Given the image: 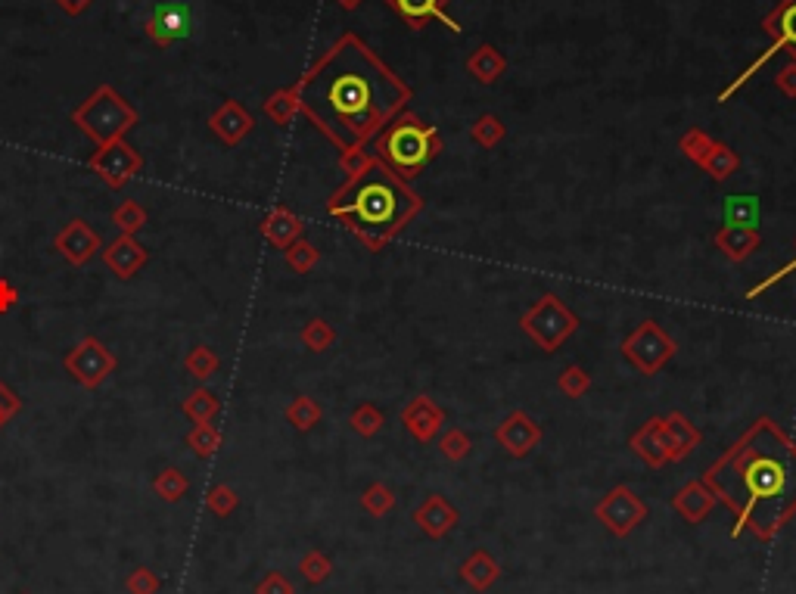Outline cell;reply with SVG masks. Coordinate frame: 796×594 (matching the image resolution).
Returning <instances> with one entry per match:
<instances>
[{
    "instance_id": "cell-52",
    "label": "cell",
    "mask_w": 796,
    "mask_h": 594,
    "mask_svg": "<svg viewBox=\"0 0 796 594\" xmlns=\"http://www.w3.org/2000/svg\"><path fill=\"white\" fill-rule=\"evenodd\" d=\"M56 4H60L69 16H78V13L88 10V7L94 4V0H56Z\"/></svg>"
},
{
    "instance_id": "cell-36",
    "label": "cell",
    "mask_w": 796,
    "mask_h": 594,
    "mask_svg": "<svg viewBox=\"0 0 796 594\" xmlns=\"http://www.w3.org/2000/svg\"><path fill=\"white\" fill-rule=\"evenodd\" d=\"M299 573H302V579H305L308 585H321V582H327L330 573H333V560H330L324 551L311 548V551H305L302 560H299Z\"/></svg>"
},
{
    "instance_id": "cell-7",
    "label": "cell",
    "mask_w": 796,
    "mask_h": 594,
    "mask_svg": "<svg viewBox=\"0 0 796 594\" xmlns=\"http://www.w3.org/2000/svg\"><path fill=\"white\" fill-rule=\"evenodd\" d=\"M520 327L542 352H554L576 333L579 318L557 296H542L520 318Z\"/></svg>"
},
{
    "instance_id": "cell-41",
    "label": "cell",
    "mask_w": 796,
    "mask_h": 594,
    "mask_svg": "<svg viewBox=\"0 0 796 594\" xmlns=\"http://www.w3.org/2000/svg\"><path fill=\"white\" fill-rule=\"evenodd\" d=\"M349 423H352V430H355L358 436L371 439V436H377V433L383 430V423H386V420H383L380 408H374L371 402H364V405H358V408L352 411Z\"/></svg>"
},
{
    "instance_id": "cell-29",
    "label": "cell",
    "mask_w": 796,
    "mask_h": 594,
    "mask_svg": "<svg viewBox=\"0 0 796 594\" xmlns=\"http://www.w3.org/2000/svg\"><path fill=\"white\" fill-rule=\"evenodd\" d=\"M218 367H221V358H218L215 349L206 346V343L193 346V349L184 355V371H187L193 380H199V383H206L209 377H215V374H218Z\"/></svg>"
},
{
    "instance_id": "cell-34",
    "label": "cell",
    "mask_w": 796,
    "mask_h": 594,
    "mask_svg": "<svg viewBox=\"0 0 796 594\" xmlns=\"http://www.w3.org/2000/svg\"><path fill=\"white\" fill-rule=\"evenodd\" d=\"M321 417H324V411H321V405L315 399H311V395H296V399L287 405V420L293 423L299 433L315 430L321 423Z\"/></svg>"
},
{
    "instance_id": "cell-1",
    "label": "cell",
    "mask_w": 796,
    "mask_h": 594,
    "mask_svg": "<svg viewBox=\"0 0 796 594\" xmlns=\"http://www.w3.org/2000/svg\"><path fill=\"white\" fill-rule=\"evenodd\" d=\"M302 112L343 153L364 150L411 100V88L346 32L296 84Z\"/></svg>"
},
{
    "instance_id": "cell-40",
    "label": "cell",
    "mask_w": 796,
    "mask_h": 594,
    "mask_svg": "<svg viewBox=\"0 0 796 594\" xmlns=\"http://www.w3.org/2000/svg\"><path fill=\"white\" fill-rule=\"evenodd\" d=\"M361 507L371 517H386L392 507H395V492L386 486V483H371L361 495Z\"/></svg>"
},
{
    "instance_id": "cell-16",
    "label": "cell",
    "mask_w": 796,
    "mask_h": 594,
    "mask_svg": "<svg viewBox=\"0 0 796 594\" xmlns=\"http://www.w3.org/2000/svg\"><path fill=\"white\" fill-rule=\"evenodd\" d=\"M209 128L224 147H237L240 140L255 128V119H252V112H246L237 100H224L209 116Z\"/></svg>"
},
{
    "instance_id": "cell-26",
    "label": "cell",
    "mask_w": 796,
    "mask_h": 594,
    "mask_svg": "<svg viewBox=\"0 0 796 594\" xmlns=\"http://www.w3.org/2000/svg\"><path fill=\"white\" fill-rule=\"evenodd\" d=\"M507 69L504 53L495 44H479L470 56H467V72L479 81V84H495Z\"/></svg>"
},
{
    "instance_id": "cell-9",
    "label": "cell",
    "mask_w": 796,
    "mask_h": 594,
    "mask_svg": "<svg viewBox=\"0 0 796 594\" xmlns=\"http://www.w3.org/2000/svg\"><path fill=\"white\" fill-rule=\"evenodd\" d=\"M622 355H625V361H629L632 367H638L644 377H653L675 355V343H672V336L657 321H644L622 343Z\"/></svg>"
},
{
    "instance_id": "cell-18",
    "label": "cell",
    "mask_w": 796,
    "mask_h": 594,
    "mask_svg": "<svg viewBox=\"0 0 796 594\" xmlns=\"http://www.w3.org/2000/svg\"><path fill=\"white\" fill-rule=\"evenodd\" d=\"M461 514L448 504L445 495H426L423 504L414 511V523L423 529V535L430 539H445V535L458 526Z\"/></svg>"
},
{
    "instance_id": "cell-3",
    "label": "cell",
    "mask_w": 796,
    "mask_h": 594,
    "mask_svg": "<svg viewBox=\"0 0 796 594\" xmlns=\"http://www.w3.org/2000/svg\"><path fill=\"white\" fill-rule=\"evenodd\" d=\"M343 165L349 181L330 196L327 212L343 221L367 249L377 252L405 228L423 203L374 153H343Z\"/></svg>"
},
{
    "instance_id": "cell-13",
    "label": "cell",
    "mask_w": 796,
    "mask_h": 594,
    "mask_svg": "<svg viewBox=\"0 0 796 594\" xmlns=\"http://www.w3.org/2000/svg\"><path fill=\"white\" fill-rule=\"evenodd\" d=\"M495 439L510 458H526L529 451L542 442V430H538V423L526 411H514L498 423Z\"/></svg>"
},
{
    "instance_id": "cell-4",
    "label": "cell",
    "mask_w": 796,
    "mask_h": 594,
    "mask_svg": "<svg viewBox=\"0 0 796 594\" xmlns=\"http://www.w3.org/2000/svg\"><path fill=\"white\" fill-rule=\"evenodd\" d=\"M442 150V137L433 125H423L414 112L395 116L377 137H374V156L392 168L398 178H417Z\"/></svg>"
},
{
    "instance_id": "cell-33",
    "label": "cell",
    "mask_w": 796,
    "mask_h": 594,
    "mask_svg": "<svg viewBox=\"0 0 796 594\" xmlns=\"http://www.w3.org/2000/svg\"><path fill=\"white\" fill-rule=\"evenodd\" d=\"M737 165H741V159H737V153H734L728 144H722V140H716L713 150H709L706 159L700 162L703 172H709L716 181H725L728 175H734V172H737Z\"/></svg>"
},
{
    "instance_id": "cell-6",
    "label": "cell",
    "mask_w": 796,
    "mask_h": 594,
    "mask_svg": "<svg viewBox=\"0 0 796 594\" xmlns=\"http://www.w3.org/2000/svg\"><path fill=\"white\" fill-rule=\"evenodd\" d=\"M762 28H765V35L772 38V47L765 50V53H759L756 60H753L741 75H737V78L728 84V88L716 97L719 103H728L731 94H734V91H741L744 84H747V81H750L765 63H769L775 53L787 50V53H790V63H796V0H778V7L762 19Z\"/></svg>"
},
{
    "instance_id": "cell-42",
    "label": "cell",
    "mask_w": 796,
    "mask_h": 594,
    "mask_svg": "<svg viewBox=\"0 0 796 594\" xmlns=\"http://www.w3.org/2000/svg\"><path fill=\"white\" fill-rule=\"evenodd\" d=\"M206 507H209V511H212L218 520H224V517H231V514L237 511V507H240V495H237V489L218 483V486H212V489L206 492Z\"/></svg>"
},
{
    "instance_id": "cell-28",
    "label": "cell",
    "mask_w": 796,
    "mask_h": 594,
    "mask_svg": "<svg viewBox=\"0 0 796 594\" xmlns=\"http://www.w3.org/2000/svg\"><path fill=\"white\" fill-rule=\"evenodd\" d=\"M153 492L165 501V504H175L181 501L187 492H190V479L184 470L178 467H162L156 476H153Z\"/></svg>"
},
{
    "instance_id": "cell-12",
    "label": "cell",
    "mask_w": 796,
    "mask_h": 594,
    "mask_svg": "<svg viewBox=\"0 0 796 594\" xmlns=\"http://www.w3.org/2000/svg\"><path fill=\"white\" fill-rule=\"evenodd\" d=\"M53 249L60 252L69 265L81 268V265H88L94 256H100L103 237H100V231H94V224L88 218H72V221L63 224L60 231H56Z\"/></svg>"
},
{
    "instance_id": "cell-5",
    "label": "cell",
    "mask_w": 796,
    "mask_h": 594,
    "mask_svg": "<svg viewBox=\"0 0 796 594\" xmlns=\"http://www.w3.org/2000/svg\"><path fill=\"white\" fill-rule=\"evenodd\" d=\"M72 122L88 134L97 147H106L112 140H122L137 125V109L125 103L109 84H103L100 91H94L72 112Z\"/></svg>"
},
{
    "instance_id": "cell-47",
    "label": "cell",
    "mask_w": 796,
    "mask_h": 594,
    "mask_svg": "<svg viewBox=\"0 0 796 594\" xmlns=\"http://www.w3.org/2000/svg\"><path fill=\"white\" fill-rule=\"evenodd\" d=\"M252 594H296V588H293V582L283 576V573L271 570V573H265L259 582H255Z\"/></svg>"
},
{
    "instance_id": "cell-53",
    "label": "cell",
    "mask_w": 796,
    "mask_h": 594,
    "mask_svg": "<svg viewBox=\"0 0 796 594\" xmlns=\"http://www.w3.org/2000/svg\"><path fill=\"white\" fill-rule=\"evenodd\" d=\"M336 4L343 7V10H358V7H361V0H336Z\"/></svg>"
},
{
    "instance_id": "cell-15",
    "label": "cell",
    "mask_w": 796,
    "mask_h": 594,
    "mask_svg": "<svg viewBox=\"0 0 796 594\" xmlns=\"http://www.w3.org/2000/svg\"><path fill=\"white\" fill-rule=\"evenodd\" d=\"M147 259H150V249L140 243L137 237H128V234H119L103 249L106 268L116 274L119 280H131L140 268L147 265Z\"/></svg>"
},
{
    "instance_id": "cell-30",
    "label": "cell",
    "mask_w": 796,
    "mask_h": 594,
    "mask_svg": "<svg viewBox=\"0 0 796 594\" xmlns=\"http://www.w3.org/2000/svg\"><path fill=\"white\" fill-rule=\"evenodd\" d=\"M147 209L140 206L137 200H122L116 209H112V224H116V231L119 234H128V237H137L140 231L147 228Z\"/></svg>"
},
{
    "instance_id": "cell-21",
    "label": "cell",
    "mask_w": 796,
    "mask_h": 594,
    "mask_svg": "<svg viewBox=\"0 0 796 594\" xmlns=\"http://www.w3.org/2000/svg\"><path fill=\"white\" fill-rule=\"evenodd\" d=\"M716 504H719L716 495L709 492V486L703 483V479H697V483H688L685 489H678L675 498H672L675 514H678V517H685V523H694V526L703 523Z\"/></svg>"
},
{
    "instance_id": "cell-27",
    "label": "cell",
    "mask_w": 796,
    "mask_h": 594,
    "mask_svg": "<svg viewBox=\"0 0 796 594\" xmlns=\"http://www.w3.org/2000/svg\"><path fill=\"white\" fill-rule=\"evenodd\" d=\"M181 411H184V417H187L190 423H212L215 414L221 411V399H218V395H215L212 389L196 386V389L187 395V399L181 402Z\"/></svg>"
},
{
    "instance_id": "cell-49",
    "label": "cell",
    "mask_w": 796,
    "mask_h": 594,
    "mask_svg": "<svg viewBox=\"0 0 796 594\" xmlns=\"http://www.w3.org/2000/svg\"><path fill=\"white\" fill-rule=\"evenodd\" d=\"M16 305H19V290L13 287V280L0 277V315H10Z\"/></svg>"
},
{
    "instance_id": "cell-37",
    "label": "cell",
    "mask_w": 796,
    "mask_h": 594,
    "mask_svg": "<svg viewBox=\"0 0 796 594\" xmlns=\"http://www.w3.org/2000/svg\"><path fill=\"white\" fill-rule=\"evenodd\" d=\"M299 339H302V346H305L308 352H327V349L336 343V330H333L324 318H311V321L302 327Z\"/></svg>"
},
{
    "instance_id": "cell-35",
    "label": "cell",
    "mask_w": 796,
    "mask_h": 594,
    "mask_svg": "<svg viewBox=\"0 0 796 594\" xmlns=\"http://www.w3.org/2000/svg\"><path fill=\"white\" fill-rule=\"evenodd\" d=\"M756 221H759L756 196H728L725 200V224H734V228H756Z\"/></svg>"
},
{
    "instance_id": "cell-54",
    "label": "cell",
    "mask_w": 796,
    "mask_h": 594,
    "mask_svg": "<svg viewBox=\"0 0 796 594\" xmlns=\"http://www.w3.org/2000/svg\"><path fill=\"white\" fill-rule=\"evenodd\" d=\"M22 594H28V591H22Z\"/></svg>"
},
{
    "instance_id": "cell-39",
    "label": "cell",
    "mask_w": 796,
    "mask_h": 594,
    "mask_svg": "<svg viewBox=\"0 0 796 594\" xmlns=\"http://www.w3.org/2000/svg\"><path fill=\"white\" fill-rule=\"evenodd\" d=\"M470 137H473V144H479V147L492 150V147H498L501 140H504V125H501V119H498V116H492V112H486V116H479V119L473 122V128H470Z\"/></svg>"
},
{
    "instance_id": "cell-48",
    "label": "cell",
    "mask_w": 796,
    "mask_h": 594,
    "mask_svg": "<svg viewBox=\"0 0 796 594\" xmlns=\"http://www.w3.org/2000/svg\"><path fill=\"white\" fill-rule=\"evenodd\" d=\"M19 411H22V399H19V395H16L4 380H0V427H7V423H10Z\"/></svg>"
},
{
    "instance_id": "cell-24",
    "label": "cell",
    "mask_w": 796,
    "mask_h": 594,
    "mask_svg": "<svg viewBox=\"0 0 796 594\" xmlns=\"http://www.w3.org/2000/svg\"><path fill=\"white\" fill-rule=\"evenodd\" d=\"M461 579H464L473 591H489V588L501 579V567H498V560H495L486 548H476V551H470V557L461 563Z\"/></svg>"
},
{
    "instance_id": "cell-44",
    "label": "cell",
    "mask_w": 796,
    "mask_h": 594,
    "mask_svg": "<svg viewBox=\"0 0 796 594\" xmlns=\"http://www.w3.org/2000/svg\"><path fill=\"white\" fill-rule=\"evenodd\" d=\"M125 588H128V594H159L162 579L150 567H134L125 579Z\"/></svg>"
},
{
    "instance_id": "cell-8",
    "label": "cell",
    "mask_w": 796,
    "mask_h": 594,
    "mask_svg": "<svg viewBox=\"0 0 796 594\" xmlns=\"http://www.w3.org/2000/svg\"><path fill=\"white\" fill-rule=\"evenodd\" d=\"M63 367H66V374L84 386V389H100L112 374H116V355H112V349L103 343V339L97 336H81L78 343L66 352L63 358Z\"/></svg>"
},
{
    "instance_id": "cell-46",
    "label": "cell",
    "mask_w": 796,
    "mask_h": 594,
    "mask_svg": "<svg viewBox=\"0 0 796 594\" xmlns=\"http://www.w3.org/2000/svg\"><path fill=\"white\" fill-rule=\"evenodd\" d=\"M557 386H560V392L570 395V399H579V395H585V389L591 386V377L582 371V367L570 364V367H566V371L560 374Z\"/></svg>"
},
{
    "instance_id": "cell-50",
    "label": "cell",
    "mask_w": 796,
    "mask_h": 594,
    "mask_svg": "<svg viewBox=\"0 0 796 594\" xmlns=\"http://www.w3.org/2000/svg\"><path fill=\"white\" fill-rule=\"evenodd\" d=\"M775 88L784 97H796V63H787L778 75H775Z\"/></svg>"
},
{
    "instance_id": "cell-43",
    "label": "cell",
    "mask_w": 796,
    "mask_h": 594,
    "mask_svg": "<svg viewBox=\"0 0 796 594\" xmlns=\"http://www.w3.org/2000/svg\"><path fill=\"white\" fill-rule=\"evenodd\" d=\"M713 144H716V140H713V137H709L706 131H700V128L688 131L685 137H681V140H678V147H681V153H685V156H688L691 162H697V165H700V162L706 159V153H709V150H713Z\"/></svg>"
},
{
    "instance_id": "cell-2",
    "label": "cell",
    "mask_w": 796,
    "mask_h": 594,
    "mask_svg": "<svg viewBox=\"0 0 796 594\" xmlns=\"http://www.w3.org/2000/svg\"><path fill=\"white\" fill-rule=\"evenodd\" d=\"M703 483L734 514L731 539L750 532L772 542L796 514V442L772 417H759L703 473Z\"/></svg>"
},
{
    "instance_id": "cell-23",
    "label": "cell",
    "mask_w": 796,
    "mask_h": 594,
    "mask_svg": "<svg viewBox=\"0 0 796 594\" xmlns=\"http://www.w3.org/2000/svg\"><path fill=\"white\" fill-rule=\"evenodd\" d=\"M632 451L638 458H644V464L650 467H663L669 464L666 448H663V417H650L644 427L632 436Z\"/></svg>"
},
{
    "instance_id": "cell-38",
    "label": "cell",
    "mask_w": 796,
    "mask_h": 594,
    "mask_svg": "<svg viewBox=\"0 0 796 594\" xmlns=\"http://www.w3.org/2000/svg\"><path fill=\"white\" fill-rule=\"evenodd\" d=\"M283 259H287V265H290L296 274H308L311 268L318 265L321 252H318V246H315V243H308L305 237H299L293 246L283 249Z\"/></svg>"
},
{
    "instance_id": "cell-22",
    "label": "cell",
    "mask_w": 796,
    "mask_h": 594,
    "mask_svg": "<svg viewBox=\"0 0 796 594\" xmlns=\"http://www.w3.org/2000/svg\"><path fill=\"white\" fill-rule=\"evenodd\" d=\"M262 237L271 243V246H277V249H287V246H293L299 237H302V218L296 215V212H290L287 206H277V209H271L265 218H262Z\"/></svg>"
},
{
    "instance_id": "cell-51",
    "label": "cell",
    "mask_w": 796,
    "mask_h": 594,
    "mask_svg": "<svg viewBox=\"0 0 796 594\" xmlns=\"http://www.w3.org/2000/svg\"><path fill=\"white\" fill-rule=\"evenodd\" d=\"M793 271H796V259H793V262H787L784 268H778V271H775V274H772L769 280H762V284H756V287H753V290L747 293V299H756L759 293H765V290H772V287L778 284V280H784V277H787V274H793Z\"/></svg>"
},
{
    "instance_id": "cell-20",
    "label": "cell",
    "mask_w": 796,
    "mask_h": 594,
    "mask_svg": "<svg viewBox=\"0 0 796 594\" xmlns=\"http://www.w3.org/2000/svg\"><path fill=\"white\" fill-rule=\"evenodd\" d=\"M700 445V430L685 417V414H669L663 417V448L669 461H681L688 458L691 451Z\"/></svg>"
},
{
    "instance_id": "cell-25",
    "label": "cell",
    "mask_w": 796,
    "mask_h": 594,
    "mask_svg": "<svg viewBox=\"0 0 796 594\" xmlns=\"http://www.w3.org/2000/svg\"><path fill=\"white\" fill-rule=\"evenodd\" d=\"M713 240H716V246L725 252V256L734 259V262L750 259L753 252L759 249V243H762V237H759L756 228H734V224H725V228H719Z\"/></svg>"
},
{
    "instance_id": "cell-45",
    "label": "cell",
    "mask_w": 796,
    "mask_h": 594,
    "mask_svg": "<svg viewBox=\"0 0 796 594\" xmlns=\"http://www.w3.org/2000/svg\"><path fill=\"white\" fill-rule=\"evenodd\" d=\"M470 448H473V442H470V436L461 433V430H448V433L439 439V451H442V455H445L448 461H464V458L470 455Z\"/></svg>"
},
{
    "instance_id": "cell-14",
    "label": "cell",
    "mask_w": 796,
    "mask_h": 594,
    "mask_svg": "<svg viewBox=\"0 0 796 594\" xmlns=\"http://www.w3.org/2000/svg\"><path fill=\"white\" fill-rule=\"evenodd\" d=\"M190 32H193V16L187 4H172L168 0V4H159L147 19V35L162 47L187 38Z\"/></svg>"
},
{
    "instance_id": "cell-11",
    "label": "cell",
    "mask_w": 796,
    "mask_h": 594,
    "mask_svg": "<svg viewBox=\"0 0 796 594\" xmlns=\"http://www.w3.org/2000/svg\"><path fill=\"white\" fill-rule=\"evenodd\" d=\"M88 168L91 172L112 190H119L125 187L140 168H144V159H140V153L128 144V140H112V144L100 147L91 159H88Z\"/></svg>"
},
{
    "instance_id": "cell-10",
    "label": "cell",
    "mask_w": 796,
    "mask_h": 594,
    "mask_svg": "<svg viewBox=\"0 0 796 594\" xmlns=\"http://www.w3.org/2000/svg\"><path fill=\"white\" fill-rule=\"evenodd\" d=\"M647 504L641 501L638 492H632L629 486H616L610 489L594 507V517L604 523V529L616 539H625L632 529H638L647 520Z\"/></svg>"
},
{
    "instance_id": "cell-19",
    "label": "cell",
    "mask_w": 796,
    "mask_h": 594,
    "mask_svg": "<svg viewBox=\"0 0 796 594\" xmlns=\"http://www.w3.org/2000/svg\"><path fill=\"white\" fill-rule=\"evenodd\" d=\"M402 423H405V430L417 439V442H430L436 439V433L442 430V423H445V414L439 405H433L426 395H417V399L402 411Z\"/></svg>"
},
{
    "instance_id": "cell-17",
    "label": "cell",
    "mask_w": 796,
    "mask_h": 594,
    "mask_svg": "<svg viewBox=\"0 0 796 594\" xmlns=\"http://www.w3.org/2000/svg\"><path fill=\"white\" fill-rule=\"evenodd\" d=\"M386 7H392L398 16H402L414 28V32H420V28L426 22H433V19L442 22L448 32H454V35L461 32V25L448 16V0H386Z\"/></svg>"
},
{
    "instance_id": "cell-32",
    "label": "cell",
    "mask_w": 796,
    "mask_h": 594,
    "mask_svg": "<svg viewBox=\"0 0 796 594\" xmlns=\"http://www.w3.org/2000/svg\"><path fill=\"white\" fill-rule=\"evenodd\" d=\"M299 112H302V106H299L296 88H283V91H277V94H271L265 100V116L271 122H277V125H290Z\"/></svg>"
},
{
    "instance_id": "cell-31",
    "label": "cell",
    "mask_w": 796,
    "mask_h": 594,
    "mask_svg": "<svg viewBox=\"0 0 796 594\" xmlns=\"http://www.w3.org/2000/svg\"><path fill=\"white\" fill-rule=\"evenodd\" d=\"M184 442L199 461H209L221 448V430L215 427V423H193V430L187 433Z\"/></svg>"
}]
</instances>
